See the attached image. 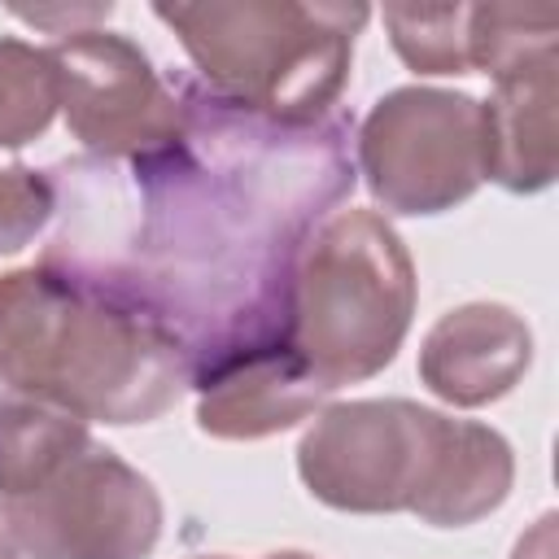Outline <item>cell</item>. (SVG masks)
<instances>
[{
    "mask_svg": "<svg viewBox=\"0 0 559 559\" xmlns=\"http://www.w3.org/2000/svg\"><path fill=\"white\" fill-rule=\"evenodd\" d=\"M61 109V79L48 48L4 35L0 39V148L39 140Z\"/></svg>",
    "mask_w": 559,
    "mask_h": 559,
    "instance_id": "cell-13",
    "label": "cell"
},
{
    "mask_svg": "<svg viewBox=\"0 0 559 559\" xmlns=\"http://www.w3.org/2000/svg\"><path fill=\"white\" fill-rule=\"evenodd\" d=\"M197 428L218 441H262L328 406V389L284 345V336H253L214 349L192 371Z\"/></svg>",
    "mask_w": 559,
    "mask_h": 559,
    "instance_id": "cell-8",
    "label": "cell"
},
{
    "mask_svg": "<svg viewBox=\"0 0 559 559\" xmlns=\"http://www.w3.org/2000/svg\"><path fill=\"white\" fill-rule=\"evenodd\" d=\"M17 555H22V550H17V542H13V537H9V528L0 524V559H17Z\"/></svg>",
    "mask_w": 559,
    "mask_h": 559,
    "instance_id": "cell-18",
    "label": "cell"
},
{
    "mask_svg": "<svg viewBox=\"0 0 559 559\" xmlns=\"http://www.w3.org/2000/svg\"><path fill=\"white\" fill-rule=\"evenodd\" d=\"M559 17L555 9H520V4H472L467 9V52L472 70L498 79L520 70L524 61L555 52Z\"/></svg>",
    "mask_w": 559,
    "mask_h": 559,
    "instance_id": "cell-15",
    "label": "cell"
},
{
    "mask_svg": "<svg viewBox=\"0 0 559 559\" xmlns=\"http://www.w3.org/2000/svg\"><path fill=\"white\" fill-rule=\"evenodd\" d=\"M87 441L92 432L79 415L4 389L0 393V498L31 493Z\"/></svg>",
    "mask_w": 559,
    "mask_h": 559,
    "instance_id": "cell-12",
    "label": "cell"
},
{
    "mask_svg": "<svg viewBox=\"0 0 559 559\" xmlns=\"http://www.w3.org/2000/svg\"><path fill=\"white\" fill-rule=\"evenodd\" d=\"M533 367V332L502 301H467L445 310L419 345V380L450 406H489L507 397Z\"/></svg>",
    "mask_w": 559,
    "mask_h": 559,
    "instance_id": "cell-9",
    "label": "cell"
},
{
    "mask_svg": "<svg viewBox=\"0 0 559 559\" xmlns=\"http://www.w3.org/2000/svg\"><path fill=\"white\" fill-rule=\"evenodd\" d=\"M467 9L472 4H384L393 52L415 74H472Z\"/></svg>",
    "mask_w": 559,
    "mask_h": 559,
    "instance_id": "cell-14",
    "label": "cell"
},
{
    "mask_svg": "<svg viewBox=\"0 0 559 559\" xmlns=\"http://www.w3.org/2000/svg\"><path fill=\"white\" fill-rule=\"evenodd\" d=\"M550 528H555V515H542L537 528L515 542V555L511 559H550Z\"/></svg>",
    "mask_w": 559,
    "mask_h": 559,
    "instance_id": "cell-17",
    "label": "cell"
},
{
    "mask_svg": "<svg viewBox=\"0 0 559 559\" xmlns=\"http://www.w3.org/2000/svg\"><path fill=\"white\" fill-rule=\"evenodd\" d=\"M358 170L384 214H445L485 183L480 100L445 87L384 92L358 131Z\"/></svg>",
    "mask_w": 559,
    "mask_h": 559,
    "instance_id": "cell-5",
    "label": "cell"
},
{
    "mask_svg": "<svg viewBox=\"0 0 559 559\" xmlns=\"http://www.w3.org/2000/svg\"><path fill=\"white\" fill-rule=\"evenodd\" d=\"M262 559H314V555H306V550H271Z\"/></svg>",
    "mask_w": 559,
    "mask_h": 559,
    "instance_id": "cell-19",
    "label": "cell"
},
{
    "mask_svg": "<svg viewBox=\"0 0 559 559\" xmlns=\"http://www.w3.org/2000/svg\"><path fill=\"white\" fill-rule=\"evenodd\" d=\"M555 52H542L493 79V96L480 100L485 179L520 197L546 192L555 183Z\"/></svg>",
    "mask_w": 559,
    "mask_h": 559,
    "instance_id": "cell-10",
    "label": "cell"
},
{
    "mask_svg": "<svg viewBox=\"0 0 559 559\" xmlns=\"http://www.w3.org/2000/svg\"><path fill=\"white\" fill-rule=\"evenodd\" d=\"M450 424V415L406 397L332 402L297 441V476L332 511L415 515L437 476Z\"/></svg>",
    "mask_w": 559,
    "mask_h": 559,
    "instance_id": "cell-4",
    "label": "cell"
},
{
    "mask_svg": "<svg viewBox=\"0 0 559 559\" xmlns=\"http://www.w3.org/2000/svg\"><path fill=\"white\" fill-rule=\"evenodd\" d=\"M57 192L44 170L35 166H0V253L26 249L52 218Z\"/></svg>",
    "mask_w": 559,
    "mask_h": 559,
    "instance_id": "cell-16",
    "label": "cell"
},
{
    "mask_svg": "<svg viewBox=\"0 0 559 559\" xmlns=\"http://www.w3.org/2000/svg\"><path fill=\"white\" fill-rule=\"evenodd\" d=\"M197 74L227 100L280 127L319 122L354 61V35L367 26V4L314 0H201L153 4Z\"/></svg>",
    "mask_w": 559,
    "mask_h": 559,
    "instance_id": "cell-3",
    "label": "cell"
},
{
    "mask_svg": "<svg viewBox=\"0 0 559 559\" xmlns=\"http://www.w3.org/2000/svg\"><path fill=\"white\" fill-rule=\"evenodd\" d=\"M415 319V262L376 210H336L301 236L280 293V336L336 393L380 376Z\"/></svg>",
    "mask_w": 559,
    "mask_h": 559,
    "instance_id": "cell-2",
    "label": "cell"
},
{
    "mask_svg": "<svg viewBox=\"0 0 559 559\" xmlns=\"http://www.w3.org/2000/svg\"><path fill=\"white\" fill-rule=\"evenodd\" d=\"M197 559H227V555H197Z\"/></svg>",
    "mask_w": 559,
    "mask_h": 559,
    "instance_id": "cell-20",
    "label": "cell"
},
{
    "mask_svg": "<svg viewBox=\"0 0 559 559\" xmlns=\"http://www.w3.org/2000/svg\"><path fill=\"white\" fill-rule=\"evenodd\" d=\"M61 79V114L70 135L127 162H153L188 140V109L162 83L148 52L114 31H74L52 48Z\"/></svg>",
    "mask_w": 559,
    "mask_h": 559,
    "instance_id": "cell-7",
    "label": "cell"
},
{
    "mask_svg": "<svg viewBox=\"0 0 559 559\" xmlns=\"http://www.w3.org/2000/svg\"><path fill=\"white\" fill-rule=\"evenodd\" d=\"M515 485V454L507 437L476 419H454L437 476L415 507V515L432 528H467L498 511Z\"/></svg>",
    "mask_w": 559,
    "mask_h": 559,
    "instance_id": "cell-11",
    "label": "cell"
},
{
    "mask_svg": "<svg viewBox=\"0 0 559 559\" xmlns=\"http://www.w3.org/2000/svg\"><path fill=\"white\" fill-rule=\"evenodd\" d=\"M0 384L83 424H148L192 384V349L140 288L48 258L0 275Z\"/></svg>",
    "mask_w": 559,
    "mask_h": 559,
    "instance_id": "cell-1",
    "label": "cell"
},
{
    "mask_svg": "<svg viewBox=\"0 0 559 559\" xmlns=\"http://www.w3.org/2000/svg\"><path fill=\"white\" fill-rule=\"evenodd\" d=\"M162 520L153 480L100 441H87L31 493L0 498V524L26 559H148Z\"/></svg>",
    "mask_w": 559,
    "mask_h": 559,
    "instance_id": "cell-6",
    "label": "cell"
}]
</instances>
